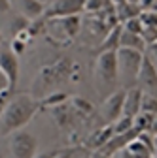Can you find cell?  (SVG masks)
I'll return each instance as SVG.
<instances>
[{"label": "cell", "instance_id": "d4e9b609", "mask_svg": "<svg viewBox=\"0 0 157 158\" xmlns=\"http://www.w3.org/2000/svg\"><path fill=\"white\" fill-rule=\"evenodd\" d=\"M140 13H142V11H140ZM121 27H123L125 30H129V32L140 34V32H142V28H144V23H142L140 15H136V17H131V19H127V21H123V23H121Z\"/></svg>", "mask_w": 157, "mask_h": 158}, {"label": "cell", "instance_id": "ffe728a7", "mask_svg": "<svg viewBox=\"0 0 157 158\" xmlns=\"http://www.w3.org/2000/svg\"><path fill=\"white\" fill-rule=\"evenodd\" d=\"M29 32L32 38L36 36H46V30H47V19L42 15V17H36V19H30V23H29Z\"/></svg>", "mask_w": 157, "mask_h": 158}, {"label": "cell", "instance_id": "4fadbf2b", "mask_svg": "<svg viewBox=\"0 0 157 158\" xmlns=\"http://www.w3.org/2000/svg\"><path fill=\"white\" fill-rule=\"evenodd\" d=\"M121 23H117L115 27H112L106 34H104V38L101 40V51H117L119 49V36H121Z\"/></svg>", "mask_w": 157, "mask_h": 158}, {"label": "cell", "instance_id": "2e32d148", "mask_svg": "<svg viewBox=\"0 0 157 158\" xmlns=\"http://www.w3.org/2000/svg\"><path fill=\"white\" fill-rule=\"evenodd\" d=\"M114 10H115V17H117V21H119V23L127 21V19H131V17L140 15V11H142V8L138 4H132V2L117 4V6H114Z\"/></svg>", "mask_w": 157, "mask_h": 158}, {"label": "cell", "instance_id": "4dcf8cb0", "mask_svg": "<svg viewBox=\"0 0 157 158\" xmlns=\"http://www.w3.org/2000/svg\"><path fill=\"white\" fill-rule=\"evenodd\" d=\"M78 152L76 147H68V149H61V151H57V154L53 158H74Z\"/></svg>", "mask_w": 157, "mask_h": 158}, {"label": "cell", "instance_id": "f1b7e54d", "mask_svg": "<svg viewBox=\"0 0 157 158\" xmlns=\"http://www.w3.org/2000/svg\"><path fill=\"white\" fill-rule=\"evenodd\" d=\"M10 98H11V89H6V90L0 92V117H2V113H4V109H6V106L10 102Z\"/></svg>", "mask_w": 157, "mask_h": 158}, {"label": "cell", "instance_id": "ba28073f", "mask_svg": "<svg viewBox=\"0 0 157 158\" xmlns=\"http://www.w3.org/2000/svg\"><path fill=\"white\" fill-rule=\"evenodd\" d=\"M0 70H2V73L8 77L10 87L13 89L17 85V81H19V70H21V64H19V55L13 53L10 44L0 45Z\"/></svg>", "mask_w": 157, "mask_h": 158}, {"label": "cell", "instance_id": "f546056e", "mask_svg": "<svg viewBox=\"0 0 157 158\" xmlns=\"http://www.w3.org/2000/svg\"><path fill=\"white\" fill-rule=\"evenodd\" d=\"M10 47L13 49V53H15V55H23V53H25V49H27V44H25V42H19V40H15V38H11Z\"/></svg>", "mask_w": 157, "mask_h": 158}, {"label": "cell", "instance_id": "d6986e66", "mask_svg": "<svg viewBox=\"0 0 157 158\" xmlns=\"http://www.w3.org/2000/svg\"><path fill=\"white\" fill-rule=\"evenodd\" d=\"M70 106H72V109H74L78 115H82V117H89V115L95 113V106H93L89 100L82 98V96H74V98H70Z\"/></svg>", "mask_w": 157, "mask_h": 158}, {"label": "cell", "instance_id": "ac0fdd59", "mask_svg": "<svg viewBox=\"0 0 157 158\" xmlns=\"http://www.w3.org/2000/svg\"><path fill=\"white\" fill-rule=\"evenodd\" d=\"M70 100V96L66 94V92H49V94H46L44 98H40V106H42V109L46 107V109H53V107H57V106H61V104H65V102H68Z\"/></svg>", "mask_w": 157, "mask_h": 158}, {"label": "cell", "instance_id": "603a6c76", "mask_svg": "<svg viewBox=\"0 0 157 158\" xmlns=\"http://www.w3.org/2000/svg\"><path fill=\"white\" fill-rule=\"evenodd\" d=\"M112 126H114V134H123V132H127L134 126V118H131L127 115H121L119 118H115L112 123Z\"/></svg>", "mask_w": 157, "mask_h": 158}, {"label": "cell", "instance_id": "6da1fadb", "mask_svg": "<svg viewBox=\"0 0 157 158\" xmlns=\"http://www.w3.org/2000/svg\"><path fill=\"white\" fill-rule=\"evenodd\" d=\"M40 109V98L32 94L21 92L11 96L2 117H0V135H10L15 130L25 128Z\"/></svg>", "mask_w": 157, "mask_h": 158}, {"label": "cell", "instance_id": "5bb4252c", "mask_svg": "<svg viewBox=\"0 0 157 158\" xmlns=\"http://www.w3.org/2000/svg\"><path fill=\"white\" fill-rule=\"evenodd\" d=\"M119 47H129V49H138V51H146V44L140 34L129 32L125 28H121V36H119Z\"/></svg>", "mask_w": 157, "mask_h": 158}, {"label": "cell", "instance_id": "484cf974", "mask_svg": "<svg viewBox=\"0 0 157 158\" xmlns=\"http://www.w3.org/2000/svg\"><path fill=\"white\" fill-rule=\"evenodd\" d=\"M110 2L112 0H85V11L87 13H99V11L106 10V4H110Z\"/></svg>", "mask_w": 157, "mask_h": 158}, {"label": "cell", "instance_id": "30bf717a", "mask_svg": "<svg viewBox=\"0 0 157 158\" xmlns=\"http://www.w3.org/2000/svg\"><path fill=\"white\" fill-rule=\"evenodd\" d=\"M136 83H138V87L144 92L157 96V70L151 64V60L146 56V53H144V60H142L138 77H136Z\"/></svg>", "mask_w": 157, "mask_h": 158}, {"label": "cell", "instance_id": "5b68a950", "mask_svg": "<svg viewBox=\"0 0 157 158\" xmlns=\"http://www.w3.org/2000/svg\"><path fill=\"white\" fill-rule=\"evenodd\" d=\"M142 60H144V51L129 49V47H119V49H117L119 79L127 87H134L136 85V77H138Z\"/></svg>", "mask_w": 157, "mask_h": 158}, {"label": "cell", "instance_id": "8d00e7d4", "mask_svg": "<svg viewBox=\"0 0 157 158\" xmlns=\"http://www.w3.org/2000/svg\"><path fill=\"white\" fill-rule=\"evenodd\" d=\"M57 154V151H46V152H36L34 158H53Z\"/></svg>", "mask_w": 157, "mask_h": 158}, {"label": "cell", "instance_id": "8992f818", "mask_svg": "<svg viewBox=\"0 0 157 158\" xmlns=\"http://www.w3.org/2000/svg\"><path fill=\"white\" fill-rule=\"evenodd\" d=\"M10 152L13 158H34L36 154V137L25 128L10 134Z\"/></svg>", "mask_w": 157, "mask_h": 158}, {"label": "cell", "instance_id": "7c38bea8", "mask_svg": "<svg viewBox=\"0 0 157 158\" xmlns=\"http://www.w3.org/2000/svg\"><path fill=\"white\" fill-rule=\"evenodd\" d=\"M19 11L27 19L42 17L46 11V2L44 0H19Z\"/></svg>", "mask_w": 157, "mask_h": 158}, {"label": "cell", "instance_id": "83f0119b", "mask_svg": "<svg viewBox=\"0 0 157 158\" xmlns=\"http://www.w3.org/2000/svg\"><path fill=\"white\" fill-rule=\"evenodd\" d=\"M140 19H142V23H144V25L157 27V11H151V10H142Z\"/></svg>", "mask_w": 157, "mask_h": 158}, {"label": "cell", "instance_id": "60d3db41", "mask_svg": "<svg viewBox=\"0 0 157 158\" xmlns=\"http://www.w3.org/2000/svg\"><path fill=\"white\" fill-rule=\"evenodd\" d=\"M83 158H89V156H83Z\"/></svg>", "mask_w": 157, "mask_h": 158}, {"label": "cell", "instance_id": "9a60e30c", "mask_svg": "<svg viewBox=\"0 0 157 158\" xmlns=\"http://www.w3.org/2000/svg\"><path fill=\"white\" fill-rule=\"evenodd\" d=\"M112 135H114V126L106 123V126H102L101 130H96L93 134L91 141H89V149H96V151H99L102 145H106L112 139Z\"/></svg>", "mask_w": 157, "mask_h": 158}, {"label": "cell", "instance_id": "8fae6325", "mask_svg": "<svg viewBox=\"0 0 157 158\" xmlns=\"http://www.w3.org/2000/svg\"><path fill=\"white\" fill-rule=\"evenodd\" d=\"M142 94L144 90L140 87H129L125 90V102H123V115L134 118L140 113V104H142Z\"/></svg>", "mask_w": 157, "mask_h": 158}, {"label": "cell", "instance_id": "1f68e13d", "mask_svg": "<svg viewBox=\"0 0 157 158\" xmlns=\"http://www.w3.org/2000/svg\"><path fill=\"white\" fill-rule=\"evenodd\" d=\"M146 49H148L146 56L151 60V64H153V66H155V70H157V44H151V45H148Z\"/></svg>", "mask_w": 157, "mask_h": 158}, {"label": "cell", "instance_id": "e575fe53", "mask_svg": "<svg viewBox=\"0 0 157 158\" xmlns=\"http://www.w3.org/2000/svg\"><path fill=\"white\" fill-rule=\"evenodd\" d=\"M11 10V0H0V13H8Z\"/></svg>", "mask_w": 157, "mask_h": 158}, {"label": "cell", "instance_id": "7402d4cb", "mask_svg": "<svg viewBox=\"0 0 157 158\" xmlns=\"http://www.w3.org/2000/svg\"><path fill=\"white\" fill-rule=\"evenodd\" d=\"M29 23H30V19H27L23 13H19V15L11 17V19H10V36L13 38L19 30L27 28V27H29Z\"/></svg>", "mask_w": 157, "mask_h": 158}, {"label": "cell", "instance_id": "d6a6232c", "mask_svg": "<svg viewBox=\"0 0 157 158\" xmlns=\"http://www.w3.org/2000/svg\"><path fill=\"white\" fill-rule=\"evenodd\" d=\"M15 40H19V42H25L27 45L30 44V40H32V36H30V32H29V28H23V30H19L15 36H13Z\"/></svg>", "mask_w": 157, "mask_h": 158}, {"label": "cell", "instance_id": "74e56055", "mask_svg": "<svg viewBox=\"0 0 157 158\" xmlns=\"http://www.w3.org/2000/svg\"><path fill=\"white\" fill-rule=\"evenodd\" d=\"M150 134L157 137V115L153 117V123H151V126H150Z\"/></svg>", "mask_w": 157, "mask_h": 158}, {"label": "cell", "instance_id": "7a4b0ae2", "mask_svg": "<svg viewBox=\"0 0 157 158\" xmlns=\"http://www.w3.org/2000/svg\"><path fill=\"white\" fill-rule=\"evenodd\" d=\"M95 79L96 87L104 94L115 90V85L119 83V66H117V51H101L95 62ZM106 94V96H108Z\"/></svg>", "mask_w": 157, "mask_h": 158}, {"label": "cell", "instance_id": "f35d334b", "mask_svg": "<svg viewBox=\"0 0 157 158\" xmlns=\"http://www.w3.org/2000/svg\"><path fill=\"white\" fill-rule=\"evenodd\" d=\"M4 44V36H2V32H0V45Z\"/></svg>", "mask_w": 157, "mask_h": 158}, {"label": "cell", "instance_id": "52a82bcc", "mask_svg": "<svg viewBox=\"0 0 157 158\" xmlns=\"http://www.w3.org/2000/svg\"><path fill=\"white\" fill-rule=\"evenodd\" d=\"M85 11V0H51L46 4L44 17L55 19V17H66V15H80Z\"/></svg>", "mask_w": 157, "mask_h": 158}, {"label": "cell", "instance_id": "ab89813d", "mask_svg": "<svg viewBox=\"0 0 157 158\" xmlns=\"http://www.w3.org/2000/svg\"><path fill=\"white\" fill-rule=\"evenodd\" d=\"M127 2H132V4H138L140 0H127Z\"/></svg>", "mask_w": 157, "mask_h": 158}, {"label": "cell", "instance_id": "9c48e42d", "mask_svg": "<svg viewBox=\"0 0 157 158\" xmlns=\"http://www.w3.org/2000/svg\"><path fill=\"white\" fill-rule=\"evenodd\" d=\"M123 102H125V90H114L104 98V102H102L104 123L112 124L115 118H119L123 115Z\"/></svg>", "mask_w": 157, "mask_h": 158}, {"label": "cell", "instance_id": "b9f144b4", "mask_svg": "<svg viewBox=\"0 0 157 158\" xmlns=\"http://www.w3.org/2000/svg\"><path fill=\"white\" fill-rule=\"evenodd\" d=\"M0 158H2V156H0Z\"/></svg>", "mask_w": 157, "mask_h": 158}, {"label": "cell", "instance_id": "e0dca14e", "mask_svg": "<svg viewBox=\"0 0 157 158\" xmlns=\"http://www.w3.org/2000/svg\"><path fill=\"white\" fill-rule=\"evenodd\" d=\"M51 113H53V118L57 121V124L59 126H68L70 123H72V111H70V100L68 102H65V104H61V106H57V107H53L51 109Z\"/></svg>", "mask_w": 157, "mask_h": 158}, {"label": "cell", "instance_id": "277c9868", "mask_svg": "<svg viewBox=\"0 0 157 158\" xmlns=\"http://www.w3.org/2000/svg\"><path fill=\"white\" fill-rule=\"evenodd\" d=\"M80 30H82V17L80 15H66V17L47 19L46 34L49 36L51 42L61 44L65 40V44H68L80 34Z\"/></svg>", "mask_w": 157, "mask_h": 158}, {"label": "cell", "instance_id": "cb8c5ba5", "mask_svg": "<svg viewBox=\"0 0 157 158\" xmlns=\"http://www.w3.org/2000/svg\"><path fill=\"white\" fill-rule=\"evenodd\" d=\"M140 111H146V113H153V115H157V96L144 92V94H142Z\"/></svg>", "mask_w": 157, "mask_h": 158}, {"label": "cell", "instance_id": "44dd1931", "mask_svg": "<svg viewBox=\"0 0 157 158\" xmlns=\"http://www.w3.org/2000/svg\"><path fill=\"white\" fill-rule=\"evenodd\" d=\"M153 113H146V111H140L138 115L134 117V126L138 128L140 132H150V126L153 123Z\"/></svg>", "mask_w": 157, "mask_h": 158}, {"label": "cell", "instance_id": "3957f363", "mask_svg": "<svg viewBox=\"0 0 157 158\" xmlns=\"http://www.w3.org/2000/svg\"><path fill=\"white\" fill-rule=\"evenodd\" d=\"M72 66H74V62L70 60V58H59V60L44 66L40 72H38L34 87L36 89H44L47 92L49 89H53L55 85H59L61 81H68Z\"/></svg>", "mask_w": 157, "mask_h": 158}, {"label": "cell", "instance_id": "4316f807", "mask_svg": "<svg viewBox=\"0 0 157 158\" xmlns=\"http://www.w3.org/2000/svg\"><path fill=\"white\" fill-rule=\"evenodd\" d=\"M140 36H142V40H144L146 47H148V45H151V44H157V27L144 25V28H142Z\"/></svg>", "mask_w": 157, "mask_h": 158}, {"label": "cell", "instance_id": "d590c367", "mask_svg": "<svg viewBox=\"0 0 157 158\" xmlns=\"http://www.w3.org/2000/svg\"><path fill=\"white\" fill-rule=\"evenodd\" d=\"M157 2V0H140L138 2V6L142 8V10H151V6Z\"/></svg>", "mask_w": 157, "mask_h": 158}, {"label": "cell", "instance_id": "836d02e7", "mask_svg": "<svg viewBox=\"0 0 157 158\" xmlns=\"http://www.w3.org/2000/svg\"><path fill=\"white\" fill-rule=\"evenodd\" d=\"M6 89H11V87H10L8 77L2 73V70H0V92H2V90H6Z\"/></svg>", "mask_w": 157, "mask_h": 158}]
</instances>
